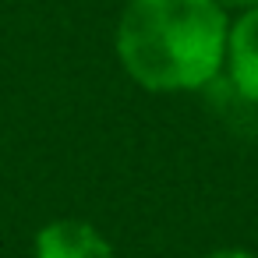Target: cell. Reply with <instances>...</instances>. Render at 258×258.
<instances>
[{
    "mask_svg": "<svg viewBox=\"0 0 258 258\" xmlns=\"http://www.w3.org/2000/svg\"><path fill=\"white\" fill-rule=\"evenodd\" d=\"M230 85L240 99L258 103V8L240 11V18L226 29V57Z\"/></svg>",
    "mask_w": 258,
    "mask_h": 258,
    "instance_id": "7a4b0ae2",
    "label": "cell"
},
{
    "mask_svg": "<svg viewBox=\"0 0 258 258\" xmlns=\"http://www.w3.org/2000/svg\"><path fill=\"white\" fill-rule=\"evenodd\" d=\"M226 29L216 0H127L117 22V57L149 92L205 89L223 68Z\"/></svg>",
    "mask_w": 258,
    "mask_h": 258,
    "instance_id": "6da1fadb",
    "label": "cell"
},
{
    "mask_svg": "<svg viewBox=\"0 0 258 258\" xmlns=\"http://www.w3.org/2000/svg\"><path fill=\"white\" fill-rule=\"evenodd\" d=\"M205 258H254V254H247V251H212Z\"/></svg>",
    "mask_w": 258,
    "mask_h": 258,
    "instance_id": "5b68a950",
    "label": "cell"
},
{
    "mask_svg": "<svg viewBox=\"0 0 258 258\" xmlns=\"http://www.w3.org/2000/svg\"><path fill=\"white\" fill-rule=\"evenodd\" d=\"M36 258H117V254L92 223L53 219L36 233Z\"/></svg>",
    "mask_w": 258,
    "mask_h": 258,
    "instance_id": "3957f363",
    "label": "cell"
},
{
    "mask_svg": "<svg viewBox=\"0 0 258 258\" xmlns=\"http://www.w3.org/2000/svg\"><path fill=\"white\" fill-rule=\"evenodd\" d=\"M223 11H247V8H258V0H216Z\"/></svg>",
    "mask_w": 258,
    "mask_h": 258,
    "instance_id": "277c9868",
    "label": "cell"
}]
</instances>
